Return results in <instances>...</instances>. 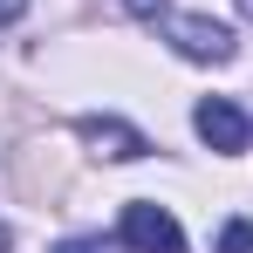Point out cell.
<instances>
[{
    "label": "cell",
    "mask_w": 253,
    "mask_h": 253,
    "mask_svg": "<svg viewBox=\"0 0 253 253\" xmlns=\"http://www.w3.org/2000/svg\"><path fill=\"white\" fill-rule=\"evenodd\" d=\"M158 28H165V42L185 62H233V28H219L206 14H165Z\"/></svg>",
    "instance_id": "1"
},
{
    "label": "cell",
    "mask_w": 253,
    "mask_h": 253,
    "mask_svg": "<svg viewBox=\"0 0 253 253\" xmlns=\"http://www.w3.org/2000/svg\"><path fill=\"white\" fill-rule=\"evenodd\" d=\"M192 130L206 137L219 158H240V151H247V137H253L247 110H240V103H226V96H206V103L192 110Z\"/></svg>",
    "instance_id": "3"
},
{
    "label": "cell",
    "mask_w": 253,
    "mask_h": 253,
    "mask_svg": "<svg viewBox=\"0 0 253 253\" xmlns=\"http://www.w3.org/2000/svg\"><path fill=\"white\" fill-rule=\"evenodd\" d=\"M219 253H253V219H226L219 226Z\"/></svg>",
    "instance_id": "5"
},
{
    "label": "cell",
    "mask_w": 253,
    "mask_h": 253,
    "mask_svg": "<svg viewBox=\"0 0 253 253\" xmlns=\"http://www.w3.org/2000/svg\"><path fill=\"white\" fill-rule=\"evenodd\" d=\"M240 14H247V21H253V0H240Z\"/></svg>",
    "instance_id": "9"
},
{
    "label": "cell",
    "mask_w": 253,
    "mask_h": 253,
    "mask_svg": "<svg viewBox=\"0 0 253 253\" xmlns=\"http://www.w3.org/2000/svg\"><path fill=\"white\" fill-rule=\"evenodd\" d=\"M21 14H28V0H0V28H7V21H21Z\"/></svg>",
    "instance_id": "8"
},
{
    "label": "cell",
    "mask_w": 253,
    "mask_h": 253,
    "mask_svg": "<svg viewBox=\"0 0 253 253\" xmlns=\"http://www.w3.org/2000/svg\"><path fill=\"white\" fill-rule=\"evenodd\" d=\"M76 137H83L96 158H110V165H130V158H144V151H151V137H144L137 124H124V117H83Z\"/></svg>",
    "instance_id": "4"
},
{
    "label": "cell",
    "mask_w": 253,
    "mask_h": 253,
    "mask_svg": "<svg viewBox=\"0 0 253 253\" xmlns=\"http://www.w3.org/2000/svg\"><path fill=\"white\" fill-rule=\"evenodd\" d=\"M55 253H110V247H103V240H62Z\"/></svg>",
    "instance_id": "7"
},
{
    "label": "cell",
    "mask_w": 253,
    "mask_h": 253,
    "mask_svg": "<svg viewBox=\"0 0 253 253\" xmlns=\"http://www.w3.org/2000/svg\"><path fill=\"white\" fill-rule=\"evenodd\" d=\"M130 14H137V21H165V0H124Z\"/></svg>",
    "instance_id": "6"
},
{
    "label": "cell",
    "mask_w": 253,
    "mask_h": 253,
    "mask_svg": "<svg viewBox=\"0 0 253 253\" xmlns=\"http://www.w3.org/2000/svg\"><path fill=\"white\" fill-rule=\"evenodd\" d=\"M0 253H7V226H0Z\"/></svg>",
    "instance_id": "10"
},
{
    "label": "cell",
    "mask_w": 253,
    "mask_h": 253,
    "mask_svg": "<svg viewBox=\"0 0 253 253\" xmlns=\"http://www.w3.org/2000/svg\"><path fill=\"white\" fill-rule=\"evenodd\" d=\"M124 247L130 253H185V226L171 219L165 206H151V199H137V206H124Z\"/></svg>",
    "instance_id": "2"
}]
</instances>
